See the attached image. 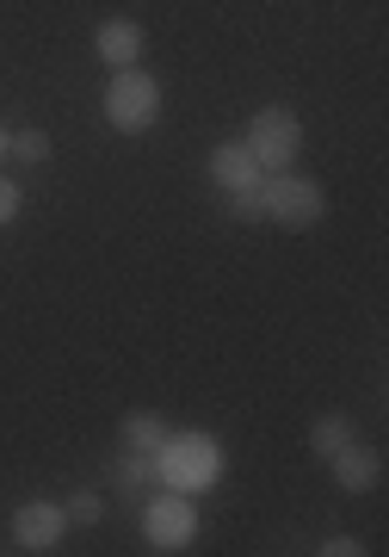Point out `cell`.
<instances>
[{
	"instance_id": "obj_6",
	"label": "cell",
	"mask_w": 389,
	"mask_h": 557,
	"mask_svg": "<svg viewBox=\"0 0 389 557\" xmlns=\"http://www.w3.org/2000/svg\"><path fill=\"white\" fill-rule=\"evenodd\" d=\"M142 533H149V545H155V552H179V545L192 539V502L155 496V508L142 515Z\"/></svg>"
},
{
	"instance_id": "obj_3",
	"label": "cell",
	"mask_w": 389,
	"mask_h": 557,
	"mask_svg": "<svg viewBox=\"0 0 389 557\" xmlns=\"http://www.w3.org/2000/svg\"><path fill=\"white\" fill-rule=\"evenodd\" d=\"M248 156L253 168H273V174H285L297 161V149H303V124H297V112H285V106H266V112H253L248 124Z\"/></svg>"
},
{
	"instance_id": "obj_15",
	"label": "cell",
	"mask_w": 389,
	"mask_h": 557,
	"mask_svg": "<svg viewBox=\"0 0 389 557\" xmlns=\"http://www.w3.org/2000/svg\"><path fill=\"white\" fill-rule=\"evenodd\" d=\"M223 199H229V218H260V186H235V193H223Z\"/></svg>"
},
{
	"instance_id": "obj_5",
	"label": "cell",
	"mask_w": 389,
	"mask_h": 557,
	"mask_svg": "<svg viewBox=\"0 0 389 557\" xmlns=\"http://www.w3.org/2000/svg\"><path fill=\"white\" fill-rule=\"evenodd\" d=\"M62 533H68V515H62L57 502H25L20 515H13V539H20V552H57Z\"/></svg>"
},
{
	"instance_id": "obj_4",
	"label": "cell",
	"mask_w": 389,
	"mask_h": 557,
	"mask_svg": "<svg viewBox=\"0 0 389 557\" xmlns=\"http://www.w3.org/2000/svg\"><path fill=\"white\" fill-rule=\"evenodd\" d=\"M155 465H161V478L167 483H204L216 471V440H204V434L167 440V446L155 453Z\"/></svg>"
},
{
	"instance_id": "obj_17",
	"label": "cell",
	"mask_w": 389,
	"mask_h": 557,
	"mask_svg": "<svg viewBox=\"0 0 389 557\" xmlns=\"http://www.w3.org/2000/svg\"><path fill=\"white\" fill-rule=\"evenodd\" d=\"M322 552H328V557H359V552H365V545H359V539H347V533H340V539H328Z\"/></svg>"
},
{
	"instance_id": "obj_18",
	"label": "cell",
	"mask_w": 389,
	"mask_h": 557,
	"mask_svg": "<svg viewBox=\"0 0 389 557\" xmlns=\"http://www.w3.org/2000/svg\"><path fill=\"white\" fill-rule=\"evenodd\" d=\"M0 156H7V124H0Z\"/></svg>"
},
{
	"instance_id": "obj_1",
	"label": "cell",
	"mask_w": 389,
	"mask_h": 557,
	"mask_svg": "<svg viewBox=\"0 0 389 557\" xmlns=\"http://www.w3.org/2000/svg\"><path fill=\"white\" fill-rule=\"evenodd\" d=\"M322 211H328V193H322V180L310 174H273L266 186H260V218L285 223V230H310V223H322Z\"/></svg>"
},
{
	"instance_id": "obj_7",
	"label": "cell",
	"mask_w": 389,
	"mask_h": 557,
	"mask_svg": "<svg viewBox=\"0 0 389 557\" xmlns=\"http://www.w3.org/2000/svg\"><path fill=\"white\" fill-rule=\"evenodd\" d=\"M328 465H334V478H340V490H352V496H365V490L384 483V458L371 453V446H359V440H347Z\"/></svg>"
},
{
	"instance_id": "obj_16",
	"label": "cell",
	"mask_w": 389,
	"mask_h": 557,
	"mask_svg": "<svg viewBox=\"0 0 389 557\" xmlns=\"http://www.w3.org/2000/svg\"><path fill=\"white\" fill-rule=\"evenodd\" d=\"M20 199H25L20 186H13V180H0V223H13V218H20Z\"/></svg>"
},
{
	"instance_id": "obj_10",
	"label": "cell",
	"mask_w": 389,
	"mask_h": 557,
	"mask_svg": "<svg viewBox=\"0 0 389 557\" xmlns=\"http://www.w3.org/2000/svg\"><path fill=\"white\" fill-rule=\"evenodd\" d=\"M155 478H161L155 453H130V446H124V458L112 465V483H117V496H155Z\"/></svg>"
},
{
	"instance_id": "obj_13",
	"label": "cell",
	"mask_w": 389,
	"mask_h": 557,
	"mask_svg": "<svg viewBox=\"0 0 389 557\" xmlns=\"http://www.w3.org/2000/svg\"><path fill=\"white\" fill-rule=\"evenodd\" d=\"M7 156L25 161V168H38V161H50V137L43 131H20V137H7Z\"/></svg>"
},
{
	"instance_id": "obj_12",
	"label": "cell",
	"mask_w": 389,
	"mask_h": 557,
	"mask_svg": "<svg viewBox=\"0 0 389 557\" xmlns=\"http://www.w3.org/2000/svg\"><path fill=\"white\" fill-rule=\"evenodd\" d=\"M347 440H352V421H347V416H315V428H310V446H315L322 458H334L340 446H347Z\"/></svg>"
},
{
	"instance_id": "obj_11",
	"label": "cell",
	"mask_w": 389,
	"mask_h": 557,
	"mask_svg": "<svg viewBox=\"0 0 389 557\" xmlns=\"http://www.w3.org/2000/svg\"><path fill=\"white\" fill-rule=\"evenodd\" d=\"M124 446H130V453H161V446H167V421H161L155 409H130V416H124Z\"/></svg>"
},
{
	"instance_id": "obj_9",
	"label": "cell",
	"mask_w": 389,
	"mask_h": 557,
	"mask_svg": "<svg viewBox=\"0 0 389 557\" xmlns=\"http://www.w3.org/2000/svg\"><path fill=\"white\" fill-rule=\"evenodd\" d=\"M211 180L223 186V193H235V186H260V168H253L248 143H216L211 149Z\"/></svg>"
},
{
	"instance_id": "obj_8",
	"label": "cell",
	"mask_w": 389,
	"mask_h": 557,
	"mask_svg": "<svg viewBox=\"0 0 389 557\" xmlns=\"http://www.w3.org/2000/svg\"><path fill=\"white\" fill-rule=\"evenodd\" d=\"M93 50L112 62V69H130V62L142 57V25H137V20H99Z\"/></svg>"
},
{
	"instance_id": "obj_14",
	"label": "cell",
	"mask_w": 389,
	"mask_h": 557,
	"mask_svg": "<svg viewBox=\"0 0 389 557\" xmlns=\"http://www.w3.org/2000/svg\"><path fill=\"white\" fill-rule=\"evenodd\" d=\"M62 515H68V527H99V515H105V502H99L93 490H75Z\"/></svg>"
},
{
	"instance_id": "obj_2",
	"label": "cell",
	"mask_w": 389,
	"mask_h": 557,
	"mask_svg": "<svg viewBox=\"0 0 389 557\" xmlns=\"http://www.w3.org/2000/svg\"><path fill=\"white\" fill-rule=\"evenodd\" d=\"M105 119H112V131H124V137L149 131V124L161 119V87H155V75H142L137 62H130V69H117L112 87H105Z\"/></svg>"
}]
</instances>
